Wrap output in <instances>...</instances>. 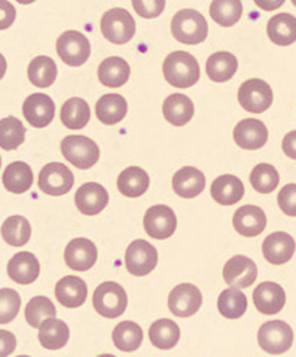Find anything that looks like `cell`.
<instances>
[{
	"instance_id": "1",
	"label": "cell",
	"mask_w": 296,
	"mask_h": 357,
	"mask_svg": "<svg viewBox=\"0 0 296 357\" xmlns=\"http://www.w3.org/2000/svg\"><path fill=\"white\" fill-rule=\"evenodd\" d=\"M166 81L176 88H189L200 79V64L189 52L174 51L162 64Z\"/></svg>"
},
{
	"instance_id": "2",
	"label": "cell",
	"mask_w": 296,
	"mask_h": 357,
	"mask_svg": "<svg viewBox=\"0 0 296 357\" xmlns=\"http://www.w3.org/2000/svg\"><path fill=\"white\" fill-rule=\"evenodd\" d=\"M171 33L185 45H198L205 40L208 26L203 14L195 9H182L171 20Z\"/></svg>"
},
{
	"instance_id": "3",
	"label": "cell",
	"mask_w": 296,
	"mask_h": 357,
	"mask_svg": "<svg viewBox=\"0 0 296 357\" xmlns=\"http://www.w3.org/2000/svg\"><path fill=\"white\" fill-rule=\"evenodd\" d=\"M93 304L102 317L116 319L120 314H124L128 304V296L123 286H119L115 282H104L100 286H97Z\"/></svg>"
},
{
	"instance_id": "4",
	"label": "cell",
	"mask_w": 296,
	"mask_h": 357,
	"mask_svg": "<svg viewBox=\"0 0 296 357\" xmlns=\"http://www.w3.org/2000/svg\"><path fill=\"white\" fill-rule=\"evenodd\" d=\"M61 153L65 160L81 170H88L100 158L97 143L85 136H68L61 142Z\"/></svg>"
},
{
	"instance_id": "5",
	"label": "cell",
	"mask_w": 296,
	"mask_h": 357,
	"mask_svg": "<svg viewBox=\"0 0 296 357\" xmlns=\"http://www.w3.org/2000/svg\"><path fill=\"white\" fill-rule=\"evenodd\" d=\"M103 36L115 45H124L133 39L136 33V21L127 9L114 8L103 15L102 22Z\"/></svg>"
},
{
	"instance_id": "6",
	"label": "cell",
	"mask_w": 296,
	"mask_h": 357,
	"mask_svg": "<svg viewBox=\"0 0 296 357\" xmlns=\"http://www.w3.org/2000/svg\"><path fill=\"white\" fill-rule=\"evenodd\" d=\"M258 342L260 349L268 354H283L292 347L293 331L283 320L265 321L259 328Z\"/></svg>"
},
{
	"instance_id": "7",
	"label": "cell",
	"mask_w": 296,
	"mask_h": 357,
	"mask_svg": "<svg viewBox=\"0 0 296 357\" xmlns=\"http://www.w3.org/2000/svg\"><path fill=\"white\" fill-rule=\"evenodd\" d=\"M57 54L68 66L78 67L90 59L91 45L81 31L68 30L57 40Z\"/></svg>"
},
{
	"instance_id": "8",
	"label": "cell",
	"mask_w": 296,
	"mask_h": 357,
	"mask_svg": "<svg viewBox=\"0 0 296 357\" xmlns=\"http://www.w3.org/2000/svg\"><path fill=\"white\" fill-rule=\"evenodd\" d=\"M158 252L146 240H136L125 252V266L130 274L143 277L157 268Z\"/></svg>"
},
{
	"instance_id": "9",
	"label": "cell",
	"mask_w": 296,
	"mask_h": 357,
	"mask_svg": "<svg viewBox=\"0 0 296 357\" xmlns=\"http://www.w3.org/2000/svg\"><path fill=\"white\" fill-rule=\"evenodd\" d=\"M143 227L149 237L155 240H167L176 232L178 218L171 207L157 204L146 210Z\"/></svg>"
},
{
	"instance_id": "10",
	"label": "cell",
	"mask_w": 296,
	"mask_h": 357,
	"mask_svg": "<svg viewBox=\"0 0 296 357\" xmlns=\"http://www.w3.org/2000/svg\"><path fill=\"white\" fill-rule=\"evenodd\" d=\"M38 183L40 191L52 197H60L73 188L75 177L69 167L61 162H51L40 170Z\"/></svg>"
},
{
	"instance_id": "11",
	"label": "cell",
	"mask_w": 296,
	"mask_h": 357,
	"mask_svg": "<svg viewBox=\"0 0 296 357\" xmlns=\"http://www.w3.org/2000/svg\"><path fill=\"white\" fill-rule=\"evenodd\" d=\"M272 89L262 79H249L238 89V102L250 114H262L272 105Z\"/></svg>"
},
{
	"instance_id": "12",
	"label": "cell",
	"mask_w": 296,
	"mask_h": 357,
	"mask_svg": "<svg viewBox=\"0 0 296 357\" xmlns=\"http://www.w3.org/2000/svg\"><path fill=\"white\" fill-rule=\"evenodd\" d=\"M201 290L191 283L176 286L169 295V308L176 317H191L201 308Z\"/></svg>"
},
{
	"instance_id": "13",
	"label": "cell",
	"mask_w": 296,
	"mask_h": 357,
	"mask_svg": "<svg viewBox=\"0 0 296 357\" xmlns=\"http://www.w3.org/2000/svg\"><path fill=\"white\" fill-rule=\"evenodd\" d=\"M258 266L244 255H235L224 266L225 282L235 289L250 287L256 282Z\"/></svg>"
},
{
	"instance_id": "14",
	"label": "cell",
	"mask_w": 296,
	"mask_h": 357,
	"mask_svg": "<svg viewBox=\"0 0 296 357\" xmlns=\"http://www.w3.org/2000/svg\"><path fill=\"white\" fill-rule=\"evenodd\" d=\"M97 248L88 238H73L64 250V261L73 271H88L97 262Z\"/></svg>"
},
{
	"instance_id": "15",
	"label": "cell",
	"mask_w": 296,
	"mask_h": 357,
	"mask_svg": "<svg viewBox=\"0 0 296 357\" xmlns=\"http://www.w3.org/2000/svg\"><path fill=\"white\" fill-rule=\"evenodd\" d=\"M109 203V192L106 188L97 182L82 185L75 195V204L82 215L95 216L106 208Z\"/></svg>"
},
{
	"instance_id": "16",
	"label": "cell",
	"mask_w": 296,
	"mask_h": 357,
	"mask_svg": "<svg viewBox=\"0 0 296 357\" xmlns=\"http://www.w3.org/2000/svg\"><path fill=\"white\" fill-rule=\"evenodd\" d=\"M23 115L31 127L45 128L56 115V105L47 94H31L23 105Z\"/></svg>"
},
{
	"instance_id": "17",
	"label": "cell",
	"mask_w": 296,
	"mask_h": 357,
	"mask_svg": "<svg viewBox=\"0 0 296 357\" xmlns=\"http://www.w3.org/2000/svg\"><path fill=\"white\" fill-rule=\"evenodd\" d=\"M234 140L240 148L256 151L268 142V130L259 119H243L234 128Z\"/></svg>"
},
{
	"instance_id": "18",
	"label": "cell",
	"mask_w": 296,
	"mask_h": 357,
	"mask_svg": "<svg viewBox=\"0 0 296 357\" xmlns=\"http://www.w3.org/2000/svg\"><path fill=\"white\" fill-rule=\"evenodd\" d=\"M296 250V243L288 232H272L262 244V253L267 262L283 265L292 259Z\"/></svg>"
},
{
	"instance_id": "19",
	"label": "cell",
	"mask_w": 296,
	"mask_h": 357,
	"mask_svg": "<svg viewBox=\"0 0 296 357\" xmlns=\"http://www.w3.org/2000/svg\"><path fill=\"white\" fill-rule=\"evenodd\" d=\"M254 304L262 314H277L286 304V292L277 283L264 282L255 289Z\"/></svg>"
},
{
	"instance_id": "20",
	"label": "cell",
	"mask_w": 296,
	"mask_h": 357,
	"mask_svg": "<svg viewBox=\"0 0 296 357\" xmlns=\"http://www.w3.org/2000/svg\"><path fill=\"white\" fill-rule=\"evenodd\" d=\"M235 231L243 237H258L267 228V216L258 206L240 207L233 218Z\"/></svg>"
},
{
	"instance_id": "21",
	"label": "cell",
	"mask_w": 296,
	"mask_h": 357,
	"mask_svg": "<svg viewBox=\"0 0 296 357\" xmlns=\"http://www.w3.org/2000/svg\"><path fill=\"white\" fill-rule=\"evenodd\" d=\"M40 264L30 252H18L8 262V274L10 280L18 284H31L38 280Z\"/></svg>"
},
{
	"instance_id": "22",
	"label": "cell",
	"mask_w": 296,
	"mask_h": 357,
	"mask_svg": "<svg viewBox=\"0 0 296 357\" xmlns=\"http://www.w3.org/2000/svg\"><path fill=\"white\" fill-rule=\"evenodd\" d=\"M56 296L63 307L78 308L84 305L86 301L88 287H86L82 278L76 275H65L56 286Z\"/></svg>"
},
{
	"instance_id": "23",
	"label": "cell",
	"mask_w": 296,
	"mask_h": 357,
	"mask_svg": "<svg viewBox=\"0 0 296 357\" xmlns=\"http://www.w3.org/2000/svg\"><path fill=\"white\" fill-rule=\"evenodd\" d=\"M205 188L204 173L195 167H182L173 176V191L179 197L191 199L198 197Z\"/></svg>"
},
{
	"instance_id": "24",
	"label": "cell",
	"mask_w": 296,
	"mask_h": 357,
	"mask_svg": "<svg viewBox=\"0 0 296 357\" xmlns=\"http://www.w3.org/2000/svg\"><path fill=\"white\" fill-rule=\"evenodd\" d=\"M212 197L219 204L233 206L244 197V185L233 174L219 176L212 183Z\"/></svg>"
},
{
	"instance_id": "25",
	"label": "cell",
	"mask_w": 296,
	"mask_h": 357,
	"mask_svg": "<svg viewBox=\"0 0 296 357\" xmlns=\"http://www.w3.org/2000/svg\"><path fill=\"white\" fill-rule=\"evenodd\" d=\"M162 114L174 127H183L194 116V103L188 96L171 94L162 105Z\"/></svg>"
},
{
	"instance_id": "26",
	"label": "cell",
	"mask_w": 296,
	"mask_h": 357,
	"mask_svg": "<svg viewBox=\"0 0 296 357\" xmlns=\"http://www.w3.org/2000/svg\"><path fill=\"white\" fill-rule=\"evenodd\" d=\"M127 100L119 94H106L98 98L95 105L97 119L106 126H115L127 115Z\"/></svg>"
},
{
	"instance_id": "27",
	"label": "cell",
	"mask_w": 296,
	"mask_h": 357,
	"mask_svg": "<svg viewBox=\"0 0 296 357\" xmlns=\"http://www.w3.org/2000/svg\"><path fill=\"white\" fill-rule=\"evenodd\" d=\"M268 38L280 47H289L296 42V17L281 13L274 15L267 26Z\"/></svg>"
},
{
	"instance_id": "28",
	"label": "cell",
	"mask_w": 296,
	"mask_h": 357,
	"mask_svg": "<svg viewBox=\"0 0 296 357\" xmlns=\"http://www.w3.org/2000/svg\"><path fill=\"white\" fill-rule=\"evenodd\" d=\"M70 329L59 319H48L39 326V342L47 350H60L69 342Z\"/></svg>"
},
{
	"instance_id": "29",
	"label": "cell",
	"mask_w": 296,
	"mask_h": 357,
	"mask_svg": "<svg viewBox=\"0 0 296 357\" xmlns=\"http://www.w3.org/2000/svg\"><path fill=\"white\" fill-rule=\"evenodd\" d=\"M238 69V60L234 54L221 51L212 54L205 63L207 76L215 82H226L234 77Z\"/></svg>"
},
{
	"instance_id": "30",
	"label": "cell",
	"mask_w": 296,
	"mask_h": 357,
	"mask_svg": "<svg viewBox=\"0 0 296 357\" xmlns=\"http://www.w3.org/2000/svg\"><path fill=\"white\" fill-rule=\"evenodd\" d=\"M130 73V64L120 57H109L98 66V81L104 86H123L128 82Z\"/></svg>"
},
{
	"instance_id": "31",
	"label": "cell",
	"mask_w": 296,
	"mask_h": 357,
	"mask_svg": "<svg viewBox=\"0 0 296 357\" xmlns=\"http://www.w3.org/2000/svg\"><path fill=\"white\" fill-rule=\"evenodd\" d=\"M149 188V174L140 167H128L118 177L119 192L128 198L141 197Z\"/></svg>"
},
{
	"instance_id": "32",
	"label": "cell",
	"mask_w": 296,
	"mask_h": 357,
	"mask_svg": "<svg viewBox=\"0 0 296 357\" xmlns=\"http://www.w3.org/2000/svg\"><path fill=\"white\" fill-rule=\"evenodd\" d=\"M3 186L13 194H24L33 185L31 167L23 161H15L6 167L3 173Z\"/></svg>"
},
{
	"instance_id": "33",
	"label": "cell",
	"mask_w": 296,
	"mask_h": 357,
	"mask_svg": "<svg viewBox=\"0 0 296 357\" xmlns=\"http://www.w3.org/2000/svg\"><path fill=\"white\" fill-rule=\"evenodd\" d=\"M149 340L161 350H170L176 347L180 340V329L176 321L170 319H159L153 321L149 329Z\"/></svg>"
},
{
	"instance_id": "34",
	"label": "cell",
	"mask_w": 296,
	"mask_h": 357,
	"mask_svg": "<svg viewBox=\"0 0 296 357\" xmlns=\"http://www.w3.org/2000/svg\"><path fill=\"white\" fill-rule=\"evenodd\" d=\"M91 116L90 106L84 98L73 97L69 98L61 107V122L65 128L69 130H82L88 124Z\"/></svg>"
},
{
	"instance_id": "35",
	"label": "cell",
	"mask_w": 296,
	"mask_h": 357,
	"mask_svg": "<svg viewBox=\"0 0 296 357\" xmlns=\"http://www.w3.org/2000/svg\"><path fill=\"white\" fill-rule=\"evenodd\" d=\"M112 340L118 350L125 353L136 351L143 342V331L134 321H120L112 332Z\"/></svg>"
},
{
	"instance_id": "36",
	"label": "cell",
	"mask_w": 296,
	"mask_h": 357,
	"mask_svg": "<svg viewBox=\"0 0 296 357\" xmlns=\"http://www.w3.org/2000/svg\"><path fill=\"white\" fill-rule=\"evenodd\" d=\"M59 69L57 64L47 55H39L35 60H31L27 69L29 81L39 88H48L57 79Z\"/></svg>"
},
{
	"instance_id": "37",
	"label": "cell",
	"mask_w": 296,
	"mask_h": 357,
	"mask_svg": "<svg viewBox=\"0 0 296 357\" xmlns=\"http://www.w3.org/2000/svg\"><path fill=\"white\" fill-rule=\"evenodd\" d=\"M217 310L226 319H240L247 310V298L240 289H225L217 298Z\"/></svg>"
},
{
	"instance_id": "38",
	"label": "cell",
	"mask_w": 296,
	"mask_h": 357,
	"mask_svg": "<svg viewBox=\"0 0 296 357\" xmlns=\"http://www.w3.org/2000/svg\"><path fill=\"white\" fill-rule=\"evenodd\" d=\"M2 238L14 248H23L31 237L30 222L23 216H10L8 218L2 228H0Z\"/></svg>"
},
{
	"instance_id": "39",
	"label": "cell",
	"mask_w": 296,
	"mask_h": 357,
	"mask_svg": "<svg viewBox=\"0 0 296 357\" xmlns=\"http://www.w3.org/2000/svg\"><path fill=\"white\" fill-rule=\"evenodd\" d=\"M26 139V128L23 122L14 116L0 119V148L5 151H15Z\"/></svg>"
},
{
	"instance_id": "40",
	"label": "cell",
	"mask_w": 296,
	"mask_h": 357,
	"mask_svg": "<svg viewBox=\"0 0 296 357\" xmlns=\"http://www.w3.org/2000/svg\"><path fill=\"white\" fill-rule=\"evenodd\" d=\"M243 14V3L240 0H215L210 5V15L216 24L231 27Z\"/></svg>"
},
{
	"instance_id": "41",
	"label": "cell",
	"mask_w": 296,
	"mask_h": 357,
	"mask_svg": "<svg viewBox=\"0 0 296 357\" xmlns=\"http://www.w3.org/2000/svg\"><path fill=\"white\" fill-rule=\"evenodd\" d=\"M26 321L31 328H39L48 319H56L57 310L47 296H35L29 301L24 310Z\"/></svg>"
},
{
	"instance_id": "42",
	"label": "cell",
	"mask_w": 296,
	"mask_h": 357,
	"mask_svg": "<svg viewBox=\"0 0 296 357\" xmlns=\"http://www.w3.org/2000/svg\"><path fill=\"white\" fill-rule=\"evenodd\" d=\"M280 176L271 164H258L250 174V183L260 194H271L279 186Z\"/></svg>"
},
{
	"instance_id": "43",
	"label": "cell",
	"mask_w": 296,
	"mask_h": 357,
	"mask_svg": "<svg viewBox=\"0 0 296 357\" xmlns=\"http://www.w3.org/2000/svg\"><path fill=\"white\" fill-rule=\"evenodd\" d=\"M21 308L20 294L14 289H0V325L13 321Z\"/></svg>"
},
{
	"instance_id": "44",
	"label": "cell",
	"mask_w": 296,
	"mask_h": 357,
	"mask_svg": "<svg viewBox=\"0 0 296 357\" xmlns=\"http://www.w3.org/2000/svg\"><path fill=\"white\" fill-rule=\"evenodd\" d=\"M279 207L284 215L296 218V183H289L281 188L277 197Z\"/></svg>"
},
{
	"instance_id": "45",
	"label": "cell",
	"mask_w": 296,
	"mask_h": 357,
	"mask_svg": "<svg viewBox=\"0 0 296 357\" xmlns=\"http://www.w3.org/2000/svg\"><path fill=\"white\" fill-rule=\"evenodd\" d=\"M136 13L143 18H157L166 8L164 0H133Z\"/></svg>"
},
{
	"instance_id": "46",
	"label": "cell",
	"mask_w": 296,
	"mask_h": 357,
	"mask_svg": "<svg viewBox=\"0 0 296 357\" xmlns=\"http://www.w3.org/2000/svg\"><path fill=\"white\" fill-rule=\"evenodd\" d=\"M17 18V10L14 5L6 0H0V30H6L14 24Z\"/></svg>"
},
{
	"instance_id": "47",
	"label": "cell",
	"mask_w": 296,
	"mask_h": 357,
	"mask_svg": "<svg viewBox=\"0 0 296 357\" xmlns=\"http://www.w3.org/2000/svg\"><path fill=\"white\" fill-rule=\"evenodd\" d=\"M17 349V338L9 331H0V357H8Z\"/></svg>"
},
{
	"instance_id": "48",
	"label": "cell",
	"mask_w": 296,
	"mask_h": 357,
	"mask_svg": "<svg viewBox=\"0 0 296 357\" xmlns=\"http://www.w3.org/2000/svg\"><path fill=\"white\" fill-rule=\"evenodd\" d=\"M283 152L286 153L289 158L296 160V131L288 132L283 139Z\"/></svg>"
},
{
	"instance_id": "49",
	"label": "cell",
	"mask_w": 296,
	"mask_h": 357,
	"mask_svg": "<svg viewBox=\"0 0 296 357\" xmlns=\"http://www.w3.org/2000/svg\"><path fill=\"white\" fill-rule=\"evenodd\" d=\"M284 2L283 0H280V2H276V3H265V2H260V0H256V5L258 6H260V8H264V9H276V8H279V6H281Z\"/></svg>"
},
{
	"instance_id": "50",
	"label": "cell",
	"mask_w": 296,
	"mask_h": 357,
	"mask_svg": "<svg viewBox=\"0 0 296 357\" xmlns=\"http://www.w3.org/2000/svg\"><path fill=\"white\" fill-rule=\"evenodd\" d=\"M6 67H8L6 60H5L3 55L0 54V79H2V77H3L5 73H6Z\"/></svg>"
},
{
	"instance_id": "51",
	"label": "cell",
	"mask_w": 296,
	"mask_h": 357,
	"mask_svg": "<svg viewBox=\"0 0 296 357\" xmlns=\"http://www.w3.org/2000/svg\"><path fill=\"white\" fill-rule=\"evenodd\" d=\"M98 357H116V356H114V354H102V356H98Z\"/></svg>"
},
{
	"instance_id": "52",
	"label": "cell",
	"mask_w": 296,
	"mask_h": 357,
	"mask_svg": "<svg viewBox=\"0 0 296 357\" xmlns=\"http://www.w3.org/2000/svg\"><path fill=\"white\" fill-rule=\"evenodd\" d=\"M0 167H2V158H0Z\"/></svg>"
},
{
	"instance_id": "53",
	"label": "cell",
	"mask_w": 296,
	"mask_h": 357,
	"mask_svg": "<svg viewBox=\"0 0 296 357\" xmlns=\"http://www.w3.org/2000/svg\"><path fill=\"white\" fill-rule=\"evenodd\" d=\"M18 357H30V356H18Z\"/></svg>"
}]
</instances>
